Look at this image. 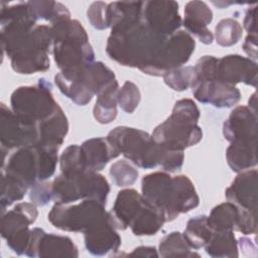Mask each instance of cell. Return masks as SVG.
<instances>
[{
    "mask_svg": "<svg viewBox=\"0 0 258 258\" xmlns=\"http://www.w3.org/2000/svg\"><path fill=\"white\" fill-rule=\"evenodd\" d=\"M1 46L18 74L30 75L49 69L51 27L36 24L27 2H1Z\"/></svg>",
    "mask_w": 258,
    "mask_h": 258,
    "instance_id": "cell-2",
    "label": "cell"
},
{
    "mask_svg": "<svg viewBox=\"0 0 258 258\" xmlns=\"http://www.w3.org/2000/svg\"><path fill=\"white\" fill-rule=\"evenodd\" d=\"M257 112L248 106L236 107L223 124V134L230 142L257 140Z\"/></svg>",
    "mask_w": 258,
    "mask_h": 258,
    "instance_id": "cell-18",
    "label": "cell"
},
{
    "mask_svg": "<svg viewBox=\"0 0 258 258\" xmlns=\"http://www.w3.org/2000/svg\"><path fill=\"white\" fill-rule=\"evenodd\" d=\"M29 187L25 185L18 178L1 172V212H5L6 208L11 206L13 203L18 202L24 198Z\"/></svg>",
    "mask_w": 258,
    "mask_h": 258,
    "instance_id": "cell-32",
    "label": "cell"
},
{
    "mask_svg": "<svg viewBox=\"0 0 258 258\" xmlns=\"http://www.w3.org/2000/svg\"><path fill=\"white\" fill-rule=\"evenodd\" d=\"M143 202V197L136 189L124 188L116 197L110 212L113 224L117 230H126L130 227Z\"/></svg>",
    "mask_w": 258,
    "mask_h": 258,
    "instance_id": "cell-23",
    "label": "cell"
},
{
    "mask_svg": "<svg viewBox=\"0 0 258 258\" xmlns=\"http://www.w3.org/2000/svg\"><path fill=\"white\" fill-rule=\"evenodd\" d=\"M1 150L6 152L27 146H36L39 141L38 127L21 120L4 103L0 110Z\"/></svg>",
    "mask_w": 258,
    "mask_h": 258,
    "instance_id": "cell-13",
    "label": "cell"
},
{
    "mask_svg": "<svg viewBox=\"0 0 258 258\" xmlns=\"http://www.w3.org/2000/svg\"><path fill=\"white\" fill-rule=\"evenodd\" d=\"M243 49L250 59H257V35L248 34L243 42Z\"/></svg>",
    "mask_w": 258,
    "mask_h": 258,
    "instance_id": "cell-41",
    "label": "cell"
},
{
    "mask_svg": "<svg viewBox=\"0 0 258 258\" xmlns=\"http://www.w3.org/2000/svg\"><path fill=\"white\" fill-rule=\"evenodd\" d=\"M226 199L237 207L257 214V170L239 172L225 191Z\"/></svg>",
    "mask_w": 258,
    "mask_h": 258,
    "instance_id": "cell-20",
    "label": "cell"
},
{
    "mask_svg": "<svg viewBox=\"0 0 258 258\" xmlns=\"http://www.w3.org/2000/svg\"><path fill=\"white\" fill-rule=\"evenodd\" d=\"M59 166L62 174H73L87 170L81 157L80 145L72 144L63 150L59 156Z\"/></svg>",
    "mask_w": 258,
    "mask_h": 258,
    "instance_id": "cell-36",
    "label": "cell"
},
{
    "mask_svg": "<svg viewBox=\"0 0 258 258\" xmlns=\"http://www.w3.org/2000/svg\"><path fill=\"white\" fill-rule=\"evenodd\" d=\"M24 255L28 257H78L79 251L68 236L47 234L40 228H33Z\"/></svg>",
    "mask_w": 258,
    "mask_h": 258,
    "instance_id": "cell-15",
    "label": "cell"
},
{
    "mask_svg": "<svg viewBox=\"0 0 258 258\" xmlns=\"http://www.w3.org/2000/svg\"><path fill=\"white\" fill-rule=\"evenodd\" d=\"M58 149L27 146L16 149L4 160L1 172L10 174L31 188L38 181L49 179L56 168Z\"/></svg>",
    "mask_w": 258,
    "mask_h": 258,
    "instance_id": "cell-8",
    "label": "cell"
},
{
    "mask_svg": "<svg viewBox=\"0 0 258 258\" xmlns=\"http://www.w3.org/2000/svg\"><path fill=\"white\" fill-rule=\"evenodd\" d=\"M142 197L163 215L165 222L189 212L200 204L194 182L186 175L170 176L166 171H155L143 176Z\"/></svg>",
    "mask_w": 258,
    "mask_h": 258,
    "instance_id": "cell-4",
    "label": "cell"
},
{
    "mask_svg": "<svg viewBox=\"0 0 258 258\" xmlns=\"http://www.w3.org/2000/svg\"><path fill=\"white\" fill-rule=\"evenodd\" d=\"M243 27L234 18H224L215 27V38L221 46H232L242 37Z\"/></svg>",
    "mask_w": 258,
    "mask_h": 258,
    "instance_id": "cell-33",
    "label": "cell"
},
{
    "mask_svg": "<svg viewBox=\"0 0 258 258\" xmlns=\"http://www.w3.org/2000/svg\"><path fill=\"white\" fill-rule=\"evenodd\" d=\"M87 17L94 28L100 30L109 28L108 4L102 1L93 2L87 10Z\"/></svg>",
    "mask_w": 258,
    "mask_h": 258,
    "instance_id": "cell-38",
    "label": "cell"
},
{
    "mask_svg": "<svg viewBox=\"0 0 258 258\" xmlns=\"http://www.w3.org/2000/svg\"><path fill=\"white\" fill-rule=\"evenodd\" d=\"M85 247L94 256H104L117 252L121 246V237L117 233L111 214L103 221L84 233Z\"/></svg>",
    "mask_w": 258,
    "mask_h": 258,
    "instance_id": "cell-19",
    "label": "cell"
},
{
    "mask_svg": "<svg viewBox=\"0 0 258 258\" xmlns=\"http://www.w3.org/2000/svg\"><path fill=\"white\" fill-rule=\"evenodd\" d=\"M213 20V11L204 1H189L184 6L183 26L204 44H211L214 34L208 28Z\"/></svg>",
    "mask_w": 258,
    "mask_h": 258,
    "instance_id": "cell-21",
    "label": "cell"
},
{
    "mask_svg": "<svg viewBox=\"0 0 258 258\" xmlns=\"http://www.w3.org/2000/svg\"><path fill=\"white\" fill-rule=\"evenodd\" d=\"M208 255L215 258L238 257V243L232 230L214 231L210 241L205 246Z\"/></svg>",
    "mask_w": 258,
    "mask_h": 258,
    "instance_id": "cell-27",
    "label": "cell"
},
{
    "mask_svg": "<svg viewBox=\"0 0 258 258\" xmlns=\"http://www.w3.org/2000/svg\"><path fill=\"white\" fill-rule=\"evenodd\" d=\"M142 19L156 33L169 36L179 30L182 23L175 1H143Z\"/></svg>",
    "mask_w": 258,
    "mask_h": 258,
    "instance_id": "cell-14",
    "label": "cell"
},
{
    "mask_svg": "<svg viewBox=\"0 0 258 258\" xmlns=\"http://www.w3.org/2000/svg\"><path fill=\"white\" fill-rule=\"evenodd\" d=\"M109 191L110 185L105 176L88 169L73 174L60 173L51 181V195L55 203L96 200L106 205Z\"/></svg>",
    "mask_w": 258,
    "mask_h": 258,
    "instance_id": "cell-9",
    "label": "cell"
},
{
    "mask_svg": "<svg viewBox=\"0 0 258 258\" xmlns=\"http://www.w3.org/2000/svg\"><path fill=\"white\" fill-rule=\"evenodd\" d=\"M214 231L208 225L207 216H197L187 221L184 232L182 233L186 243L191 249L198 250L207 245Z\"/></svg>",
    "mask_w": 258,
    "mask_h": 258,
    "instance_id": "cell-29",
    "label": "cell"
},
{
    "mask_svg": "<svg viewBox=\"0 0 258 258\" xmlns=\"http://www.w3.org/2000/svg\"><path fill=\"white\" fill-rule=\"evenodd\" d=\"M256 104H257V98H256V93H253V95L250 97V99H249V103H248V107L251 109V110H253V111H255V112H257V109H256Z\"/></svg>",
    "mask_w": 258,
    "mask_h": 258,
    "instance_id": "cell-44",
    "label": "cell"
},
{
    "mask_svg": "<svg viewBox=\"0 0 258 258\" xmlns=\"http://www.w3.org/2000/svg\"><path fill=\"white\" fill-rule=\"evenodd\" d=\"M118 82L97 96V101L93 109L94 118L101 124H109L117 117V93Z\"/></svg>",
    "mask_w": 258,
    "mask_h": 258,
    "instance_id": "cell-28",
    "label": "cell"
},
{
    "mask_svg": "<svg viewBox=\"0 0 258 258\" xmlns=\"http://www.w3.org/2000/svg\"><path fill=\"white\" fill-rule=\"evenodd\" d=\"M112 181L120 187L132 185L138 178V170L126 159L115 161L109 170Z\"/></svg>",
    "mask_w": 258,
    "mask_h": 258,
    "instance_id": "cell-35",
    "label": "cell"
},
{
    "mask_svg": "<svg viewBox=\"0 0 258 258\" xmlns=\"http://www.w3.org/2000/svg\"><path fill=\"white\" fill-rule=\"evenodd\" d=\"M238 246L240 247V249L247 255H251V252L253 251L256 254V243L255 240H252L251 238L248 237H241L238 241Z\"/></svg>",
    "mask_w": 258,
    "mask_h": 258,
    "instance_id": "cell-43",
    "label": "cell"
},
{
    "mask_svg": "<svg viewBox=\"0 0 258 258\" xmlns=\"http://www.w3.org/2000/svg\"><path fill=\"white\" fill-rule=\"evenodd\" d=\"M158 255L161 257H194L200 256L192 252L180 232H171L164 236L158 245Z\"/></svg>",
    "mask_w": 258,
    "mask_h": 258,
    "instance_id": "cell-31",
    "label": "cell"
},
{
    "mask_svg": "<svg viewBox=\"0 0 258 258\" xmlns=\"http://www.w3.org/2000/svg\"><path fill=\"white\" fill-rule=\"evenodd\" d=\"M29 199L36 206H45L52 200L51 182L38 181L30 188Z\"/></svg>",
    "mask_w": 258,
    "mask_h": 258,
    "instance_id": "cell-39",
    "label": "cell"
},
{
    "mask_svg": "<svg viewBox=\"0 0 258 258\" xmlns=\"http://www.w3.org/2000/svg\"><path fill=\"white\" fill-rule=\"evenodd\" d=\"M195 99L216 108H230L241 99V93L236 86L227 85L216 78L195 82L191 87Z\"/></svg>",
    "mask_w": 258,
    "mask_h": 258,
    "instance_id": "cell-17",
    "label": "cell"
},
{
    "mask_svg": "<svg viewBox=\"0 0 258 258\" xmlns=\"http://www.w3.org/2000/svg\"><path fill=\"white\" fill-rule=\"evenodd\" d=\"M52 54L60 72L73 71L95 61V53L83 25L76 19H64L50 25Z\"/></svg>",
    "mask_w": 258,
    "mask_h": 258,
    "instance_id": "cell-6",
    "label": "cell"
},
{
    "mask_svg": "<svg viewBox=\"0 0 258 258\" xmlns=\"http://www.w3.org/2000/svg\"><path fill=\"white\" fill-rule=\"evenodd\" d=\"M213 4H215V5H217V6L225 5V4H224V2H213ZM230 4H235V3H233V2H230V3H226V6H228V5H230Z\"/></svg>",
    "mask_w": 258,
    "mask_h": 258,
    "instance_id": "cell-45",
    "label": "cell"
},
{
    "mask_svg": "<svg viewBox=\"0 0 258 258\" xmlns=\"http://www.w3.org/2000/svg\"><path fill=\"white\" fill-rule=\"evenodd\" d=\"M108 215L104 204L96 200H82L78 204L55 203L47 218L51 225L61 231L85 233Z\"/></svg>",
    "mask_w": 258,
    "mask_h": 258,
    "instance_id": "cell-11",
    "label": "cell"
},
{
    "mask_svg": "<svg viewBox=\"0 0 258 258\" xmlns=\"http://www.w3.org/2000/svg\"><path fill=\"white\" fill-rule=\"evenodd\" d=\"M256 8L257 5L254 4L250 6L245 13L243 26L247 30L248 34L257 35V25H256Z\"/></svg>",
    "mask_w": 258,
    "mask_h": 258,
    "instance_id": "cell-40",
    "label": "cell"
},
{
    "mask_svg": "<svg viewBox=\"0 0 258 258\" xmlns=\"http://www.w3.org/2000/svg\"><path fill=\"white\" fill-rule=\"evenodd\" d=\"M241 217L242 209L228 201L216 206L207 217V221L213 231H238Z\"/></svg>",
    "mask_w": 258,
    "mask_h": 258,
    "instance_id": "cell-26",
    "label": "cell"
},
{
    "mask_svg": "<svg viewBox=\"0 0 258 258\" xmlns=\"http://www.w3.org/2000/svg\"><path fill=\"white\" fill-rule=\"evenodd\" d=\"M257 73L256 61L239 54H228L218 58L215 78L231 86L244 83L256 88Z\"/></svg>",
    "mask_w": 258,
    "mask_h": 258,
    "instance_id": "cell-16",
    "label": "cell"
},
{
    "mask_svg": "<svg viewBox=\"0 0 258 258\" xmlns=\"http://www.w3.org/2000/svg\"><path fill=\"white\" fill-rule=\"evenodd\" d=\"M107 139L120 154L144 169L160 166L166 172H174L183 164V151L161 146L152 135L140 129L118 126L109 132Z\"/></svg>",
    "mask_w": 258,
    "mask_h": 258,
    "instance_id": "cell-3",
    "label": "cell"
},
{
    "mask_svg": "<svg viewBox=\"0 0 258 258\" xmlns=\"http://www.w3.org/2000/svg\"><path fill=\"white\" fill-rule=\"evenodd\" d=\"M58 90L79 106L87 105L95 95L99 96L117 83L114 72L102 61L86 67L59 72L54 76Z\"/></svg>",
    "mask_w": 258,
    "mask_h": 258,
    "instance_id": "cell-7",
    "label": "cell"
},
{
    "mask_svg": "<svg viewBox=\"0 0 258 258\" xmlns=\"http://www.w3.org/2000/svg\"><path fill=\"white\" fill-rule=\"evenodd\" d=\"M164 223L166 222L161 212L143 198L142 205L129 228L135 236H151L155 235Z\"/></svg>",
    "mask_w": 258,
    "mask_h": 258,
    "instance_id": "cell-24",
    "label": "cell"
},
{
    "mask_svg": "<svg viewBox=\"0 0 258 258\" xmlns=\"http://www.w3.org/2000/svg\"><path fill=\"white\" fill-rule=\"evenodd\" d=\"M142 5L143 1L108 4L111 34L106 52L121 66L137 68L146 75L159 77L166 72L165 53L169 36L154 32L144 22Z\"/></svg>",
    "mask_w": 258,
    "mask_h": 258,
    "instance_id": "cell-1",
    "label": "cell"
},
{
    "mask_svg": "<svg viewBox=\"0 0 258 258\" xmlns=\"http://www.w3.org/2000/svg\"><path fill=\"white\" fill-rule=\"evenodd\" d=\"M129 256H141V257H158L157 250L151 246H140L135 248Z\"/></svg>",
    "mask_w": 258,
    "mask_h": 258,
    "instance_id": "cell-42",
    "label": "cell"
},
{
    "mask_svg": "<svg viewBox=\"0 0 258 258\" xmlns=\"http://www.w3.org/2000/svg\"><path fill=\"white\" fill-rule=\"evenodd\" d=\"M29 9L36 20H44L53 24L71 18L68 8L55 1H28Z\"/></svg>",
    "mask_w": 258,
    "mask_h": 258,
    "instance_id": "cell-30",
    "label": "cell"
},
{
    "mask_svg": "<svg viewBox=\"0 0 258 258\" xmlns=\"http://www.w3.org/2000/svg\"><path fill=\"white\" fill-rule=\"evenodd\" d=\"M10 105L16 116L37 127L60 108L52 96L50 83L44 79L34 86L17 88L11 95Z\"/></svg>",
    "mask_w": 258,
    "mask_h": 258,
    "instance_id": "cell-10",
    "label": "cell"
},
{
    "mask_svg": "<svg viewBox=\"0 0 258 258\" xmlns=\"http://www.w3.org/2000/svg\"><path fill=\"white\" fill-rule=\"evenodd\" d=\"M229 166L235 172H241L257 164V140L250 142H232L226 151Z\"/></svg>",
    "mask_w": 258,
    "mask_h": 258,
    "instance_id": "cell-25",
    "label": "cell"
},
{
    "mask_svg": "<svg viewBox=\"0 0 258 258\" xmlns=\"http://www.w3.org/2000/svg\"><path fill=\"white\" fill-rule=\"evenodd\" d=\"M38 211L33 203H18L1 217V236L7 246L17 255H23L30 240L29 225L36 221Z\"/></svg>",
    "mask_w": 258,
    "mask_h": 258,
    "instance_id": "cell-12",
    "label": "cell"
},
{
    "mask_svg": "<svg viewBox=\"0 0 258 258\" xmlns=\"http://www.w3.org/2000/svg\"><path fill=\"white\" fill-rule=\"evenodd\" d=\"M81 157L85 167L89 170L100 171L107 163L118 157L120 153L104 137H94L80 145Z\"/></svg>",
    "mask_w": 258,
    "mask_h": 258,
    "instance_id": "cell-22",
    "label": "cell"
},
{
    "mask_svg": "<svg viewBox=\"0 0 258 258\" xmlns=\"http://www.w3.org/2000/svg\"><path fill=\"white\" fill-rule=\"evenodd\" d=\"M141 94L139 88L132 82L126 81L118 90L117 103L126 113H133L139 105Z\"/></svg>",
    "mask_w": 258,
    "mask_h": 258,
    "instance_id": "cell-37",
    "label": "cell"
},
{
    "mask_svg": "<svg viewBox=\"0 0 258 258\" xmlns=\"http://www.w3.org/2000/svg\"><path fill=\"white\" fill-rule=\"evenodd\" d=\"M162 78L169 88L174 91L182 92L192 87L196 80L195 68L191 66H182L168 70L162 75Z\"/></svg>",
    "mask_w": 258,
    "mask_h": 258,
    "instance_id": "cell-34",
    "label": "cell"
},
{
    "mask_svg": "<svg viewBox=\"0 0 258 258\" xmlns=\"http://www.w3.org/2000/svg\"><path fill=\"white\" fill-rule=\"evenodd\" d=\"M200 110L190 99L177 101L171 115L155 127L152 137L161 146L175 151L198 144L203 138L202 128L198 125Z\"/></svg>",
    "mask_w": 258,
    "mask_h": 258,
    "instance_id": "cell-5",
    "label": "cell"
}]
</instances>
